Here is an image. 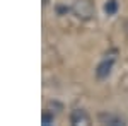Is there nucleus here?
<instances>
[{
	"instance_id": "1",
	"label": "nucleus",
	"mask_w": 128,
	"mask_h": 126,
	"mask_svg": "<svg viewBox=\"0 0 128 126\" xmlns=\"http://www.w3.org/2000/svg\"><path fill=\"white\" fill-rule=\"evenodd\" d=\"M72 10L79 19H89L94 14V7H92V3L89 0H75Z\"/></svg>"
},
{
	"instance_id": "2",
	"label": "nucleus",
	"mask_w": 128,
	"mask_h": 126,
	"mask_svg": "<svg viewBox=\"0 0 128 126\" xmlns=\"http://www.w3.org/2000/svg\"><path fill=\"white\" fill-rule=\"evenodd\" d=\"M113 63H114V60L113 58H106L102 60L101 63L98 65V68H96V77L99 78V80H104V78L109 77V73H111V70H113Z\"/></svg>"
},
{
	"instance_id": "3",
	"label": "nucleus",
	"mask_w": 128,
	"mask_h": 126,
	"mask_svg": "<svg viewBox=\"0 0 128 126\" xmlns=\"http://www.w3.org/2000/svg\"><path fill=\"white\" fill-rule=\"evenodd\" d=\"M99 123L101 125H109V126H123L126 121L121 116H116V114H109V113H102L99 114Z\"/></svg>"
},
{
	"instance_id": "4",
	"label": "nucleus",
	"mask_w": 128,
	"mask_h": 126,
	"mask_svg": "<svg viewBox=\"0 0 128 126\" xmlns=\"http://www.w3.org/2000/svg\"><path fill=\"white\" fill-rule=\"evenodd\" d=\"M70 123H72V125H75V126L87 125V123H89L87 113H86L84 109H75V111H72V114H70Z\"/></svg>"
},
{
	"instance_id": "5",
	"label": "nucleus",
	"mask_w": 128,
	"mask_h": 126,
	"mask_svg": "<svg viewBox=\"0 0 128 126\" xmlns=\"http://www.w3.org/2000/svg\"><path fill=\"white\" fill-rule=\"evenodd\" d=\"M104 12L108 14V15H114L116 12H118V2L116 0H109L104 3Z\"/></svg>"
},
{
	"instance_id": "6",
	"label": "nucleus",
	"mask_w": 128,
	"mask_h": 126,
	"mask_svg": "<svg viewBox=\"0 0 128 126\" xmlns=\"http://www.w3.org/2000/svg\"><path fill=\"white\" fill-rule=\"evenodd\" d=\"M41 121H43V125H51V123L55 121V116H53L51 113H43V118H41Z\"/></svg>"
},
{
	"instance_id": "7",
	"label": "nucleus",
	"mask_w": 128,
	"mask_h": 126,
	"mask_svg": "<svg viewBox=\"0 0 128 126\" xmlns=\"http://www.w3.org/2000/svg\"><path fill=\"white\" fill-rule=\"evenodd\" d=\"M43 3H44V5H46V3H48V0H43Z\"/></svg>"
}]
</instances>
